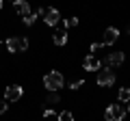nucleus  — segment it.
<instances>
[{"label": "nucleus", "mask_w": 130, "mask_h": 121, "mask_svg": "<svg viewBox=\"0 0 130 121\" xmlns=\"http://www.w3.org/2000/svg\"><path fill=\"white\" fill-rule=\"evenodd\" d=\"M128 33H130V30H128Z\"/></svg>", "instance_id": "obj_24"}, {"label": "nucleus", "mask_w": 130, "mask_h": 121, "mask_svg": "<svg viewBox=\"0 0 130 121\" xmlns=\"http://www.w3.org/2000/svg\"><path fill=\"white\" fill-rule=\"evenodd\" d=\"M0 46H2V43H0Z\"/></svg>", "instance_id": "obj_23"}, {"label": "nucleus", "mask_w": 130, "mask_h": 121, "mask_svg": "<svg viewBox=\"0 0 130 121\" xmlns=\"http://www.w3.org/2000/svg\"><path fill=\"white\" fill-rule=\"evenodd\" d=\"M113 84H115L113 69H100V74H98V87H113Z\"/></svg>", "instance_id": "obj_4"}, {"label": "nucleus", "mask_w": 130, "mask_h": 121, "mask_svg": "<svg viewBox=\"0 0 130 121\" xmlns=\"http://www.w3.org/2000/svg\"><path fill=\"white\" fill-rule=\"evenodd\" d=\"M43 19H46L48 26H56V24L61 22V13L54 9V7H50V9H46V17Z\"/></svg>", "instance_id": "obj_8"}, {"label": "nucleus", "mask_w": 130, "mask_h": 121, "mask_svg": "<svg viewBox=\"0 0 130 121\" xmlns=\"http://www.w3.org/2000/svg\"><path fill=\"white\" fill-rule=\"evenodd\" d=\"M0 9H2V2H0Z\"/></svg>", "instance_id": "obj_22"}, {"label": "nucleus", "mask_w": 130, "mask_h": 121, "mask_svg": "<svg viewBox=\"0 0 130 121\" xmlns=\"http://www.w3.org/2000/svg\"><path fill=\"white\" fill-rule=\"evenodd\" d=\"M124 61H126L124 52H108V56L104 58V63H106V67H119Z\"/></svg>", "instance_id": "obj_6"}, {"label": "nucleus", "mask_w": 130, "mask_h": 121, "mask_svg": "<svg viewBox=\"0 0 130 121\" xmlns=\"http://www.w3.org/2000/svg\"><path fill=\"white\" fill-rule=\"evenodd\" d=\"M65 84V78L61 71H48L43 76V87L50 91V93H59V89Z\"/></svg>", "instance_id": "obj_1"}, {"label": "nucleus", "mask_w": 130, "mask_h": 121, "mask_svg": "<svg viewBox=\"0 0 130 121\" xmlns=\"http://www.w3.org/2000/svg\"><path fill=\"white\" fill-rule=\"evenodd\" d=\"M100 48H104V43H91V48H89V50L95 52V50H100Z\"/></svg>", "instance_id": "obj_19"}, {"label": "nucleus", "mask_w": 130, "mask_h": 121, "mask_svg": "<svg viewBox=\"0 0 130 121\" xmlns=\"http://www.w3.org/2000/svg\"><path fill=\"white\" fill-rule=\"evenodd\" d=\"M13 9H15V13H20L22 17H26V15L30 13V7H28V2H24V0H15Z\"/></svg>", "instance_id": "obj_10"}, {"label": "nucleus", "mask_w": 130, "mask_h": 121, "mask_svg": "<svg viewBox=\"0 0 130 121\" xmlns=\"http://www.w3.org/2000/svg\"><path fill=\"white\" fill-rule=\"evenodd\" d=\"M22 22L26 24V26H32V24L37 22V13H28L26 17H22Z\"/></svg>", "instance_id": "obj_13"}, {"label": "nucleus", "mask_w": 130, "mask_h": 121, "mask_svg": "<svg viewBox=\"0 0 130 121\" xmlns=\"http://www.w3.org/2000/svg\"><path fill=\"white\" fill-rule=\"evenodd\" d=\"M7 50H9L11 54L26 52L28 50V39L26 37H11V39H7Z\"/></svg>", "instance_id": "obj_2"}, {"label": "nucleus", "mask_w": 130, "mask_h": 121, "mask_svg": "<svg viewBox=\"0 0 130 121\" xmlns=\"http://www.w3.org/2000/svg\"><path fill=\"white\" fill-rule=\"evenodd\" d=\"M43 117H46V119L48 117H54V110H52V108H46V110H43Z\"/></svg>", "instance_id": "obj_20"}, {"label": "nucleus", "mask_w": 130, "mask_h": 121, "mask_svg": "<svg viewBox=\"0 0 130 121\" xmlns=\"http://www.w3.org/2000/svg\"><path fill=\"white\" fill-rule=\"evenodd\" d=\"M59 121H74V115H72L70 110H63L59 115Z\"/></svg>", "instance_id": "obj_16"}, {"label": "nucleus", "mask_w": 130, "mask_h": 121, "mask_svg": "<svg viewBox=\"0 0 130 121\" xmlns=\"http://www.w3.org/2000/svg\"><path fill=\"white\" fill-rule=\"evenodd\" d=\"M52 41H54V46H65L67 43V30H56L52 35Z\"/></svg>", "instance_id": "obj_11"}, {"label": "nucleus", "mask_w": 130, "mask_h": 121, "mask_svg": "<svg viewBox=\"0 0 130 121\" xmlns=\"http://www.w3.org/2000/svg\"><path fill=\"white\" fill-rule=\"evenodd\" d=\"M7 108H9V104H7L5 99H2V102H0V115H5V112H7Z\"/></svg>", "instance_id": "obj_18"}, {"label": "nucleus", "mask_w": 130, "mask_h": 121, "mask_svg": "<svg viewBox=\"0 0 130 121\" xmlns=\"http://www.w3.org/2000/svg\"><path fill=\"white\" fill-rule=\"evenodd\" d=\"M117 99H119V104H128V102H130V87L119 89V93H117Z\"/></svg>", "instance_id": "obj_12"}, {"label": "nucleus", "mask_w": 130, "mask_h": 121, "mask_svg": "<svg viewBox=\"0 0 130 121\" xmlns=\"http://www.w3.org/2000/svg\"><path fill=\"white\" fill-rule=\"evenodd\" d=\"M128 112H130V102H128Z\"/></svg>", "instance_id": "obj_21"}, {"label": "nucleus", "mask_w": 130, "mask_h": 121, "mask_svg": "<svg viewBox=\"0 0 130 121\" xmlns=\"http://www.w3.org/2000/svg\"><path fill=\"white\" fill-rule=\"evenodd\" d=\"M117 39H119V30H117L115 26H111V28L104 30V41H102V43H104V46H113Z\"/></svg>", "instance_id": "obj_9"}, {"label": "nucleus", "mask_w": 130, "mask_h": 121, "mask_svg": "<svg viewBox=\"0 0 130 121\" xmlns=\"http://www.w3.org/2000/svg\"><path fill=\"white\" fill-rule=\"evenodd\" d=\"M22 95H24V89L20 84H11V87L5 89V99L7 102H18V99H22Z\"/></svg>", "instance_id": "obj_5"}, {"label": "nucleus", "mask_w": 130, "mask_h": 121, "mask_svg": "<svg viewBox=\"0 0 130 121\" xmlns=\"http://www.w3.org/2000/svg\"><path fill=\"white\" fill-rule=\"evenodd\" d=\"M46 102L50 104V106H54V104H59V102H61V97H59V93H48Z\"/></svg>", "instance_id": "obj_14"}, {"label": "nucleus", "mask_w": 130, "mask_h": 121, "mask_svg": "<svg viewBox=\"0 0 130 121\" xmlns=\"http://www.w3.org/2000/svg\"><path fill=\"white\" fill-rule=\"evenodd\" d=\"M63 24H65V28H74V26H78V17H74V15H72V17H67Z\"/></svg>", "instance_id": "obj_15"}, {"label": "nucleus", "mask_w": 130, "mask_h": 121, "mask_svg": "<svg viewBox=\"0 0 130 121\" xmlns=\"http://www.w3.org/2000/svg\"><path fill=\"white\" fill-rule=\"evenodd\" d=\"M126 117V108L121 104H111V106L104 110V119L106 121H121Z\"/></svg>", "instance_id": "obj_3"}, {"label": "nucleus", "mask_w": 130, "mask_h": 121, "mask_svg": "<svg viewBox=\"0 0 130 121\" xmlns=\"http://www.w3.org/2000/svg\"><path fill=\"white\" fill-rule=\"evenodd\" d=\"M102 67V61H98L95 56H85V61H83V69H87V71H98Z\"/></svg>", "instance_id": "obj_7"}, {"label": "nucleus", "mask_w": 130, "mask_h": 121, "mask_svg": "<svg viewBox=\"0 0 130 121\" xmlns=\"http://www.w3.org/2000/svg\"><path fill=\"white\" fill-rule=\"evenodd\" d=\"M83 84H85V80H83V78H78L76 82H72V84H70V89H74V91H76V89H80Z\"/></svg>", "instance_id": "obj_17"}]
</instances>
